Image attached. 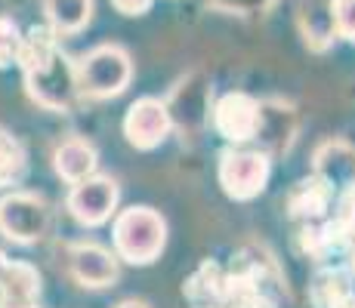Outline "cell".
Segmentation results:
<instances>
[{"label":"cell","instance_id":"obj_1","mask_svg":"<svg viewBox=\"0 0 355 308\" xmlns=\"http://www.w3.org/2000/svg\"><path fill=\"white\" fill-rule=\"evenodd\" d=\"M19 68L31 102L56 114H68L80 99L74 62L59 46V37L50 28H31L19 46Z\"/></svg>","mask_w":355,"mask_h":308},{"label":"cell","instance_id":"obj_2","mask_svg":"<svg viewBox=\"0 0 355 308\" xmlns=\"http://www.w3.org/2000/svg\"><path fill=\"white\" fill-rule=\"evenodd\" d=\"M284 293L275 259L259 246H244L229 269H223L216 308H278Z\"/></svg>","mask_w":355,"mask_h":308},{"label":"cell","instance_id":"obj_3","mask_svg":"<svg viewBox=\"0 0 355 308\" xmlns=\"http://www.w3.org/2000/svg\"><path fill=\"white\" fill-rule=\"evenodd\" d=\"M114 256L130 265H152L167 246V222L152 207H127L112 225Z\"/></svg>","mask_w":355,"mask_h":308},{"label":"cell","instance_id":"obj_4","mask_svg":"<svg viewBox=\"0 0 355 308\" xmlns=\"http://www.w3.org/2000/svg\"><path fill=\"white\" fill-rule=\"evenodd\" d=\"M74 78H78L80 96L90 99H114L133 80V62L130 53L118 44H102L87 56L74 62Z\"/></svg>","mask_w":355,"mask_h":308},{"label":"cell","instance_id":"obj_5","mask_svg":"<svg viewBox=\"0 0 355 308\" xmlns=\"http://www.w3.org/2000/svg\"><path fill=\"white\" fill-rule=\"evenodd\" d=\"M216 176L232 201H254L269 185L272 157L259 148H226L220 154Z\"/></svg>","mask_w":355,"mask_h":308},{"label":"cell","instance_id":"obj_6","mask_svg":"<svg viewBox=\"0 0 355 308\" xmlns=\"http://www.w3.org/2000/svg\"><path fill=\"white\" fill-rule=\"evenodd\" d=\"M53 210L34 191H10L0 197V235L12 244H37L46 237Z\"/></svg>","mask_w":355,"mask_h":308},{"label":"cell","instance_id":"obj_7","mask_svg":"<svg viewBox=\"0 0 355 308\" xmlns=\"http://www.w3.org/2000/svg\"><path fill=\"white\" fill-rule=\"evenodd\" d=\"M118 201H121V188L112 176H87V179L74 182L71 191H68V213L78 225L84 228H99L105 225L112 213L118 210Z\"/></svg>","mask_w":355,"mask_h":308},{"label":"cell","instance_id":"obj_8","mask_svg":"<svg viewBox=\"0 0 355 308\" xmlns=\"http://www.w3.org/2000/svg\"><path fill=\"white\" fill-rule=\"evenodd\" d=\"M170 129H173V120H170L167 105L161 99H155V96H142L127 108L124 136L130 145L139 148V152H152V148L164 145Z\"/></svg>","mask_w":355,"mask_h":308},{"label":"cell","instance_id":"obj_9","mask_svg":"<svg viewBox=\"0 0 355 308\" xmlns=\"http://www.w3.org/2000/svg\"><path fill=\"white\" fill-rule=\"evenodd\" d=\"M170 111L173 127H180L182 133L195 136L204 129V123L210 120V84L204 74H189L186 80L173 87L170 99L164 102Z\"/></svg>","mask_w":355,"mask_h":308},{"label":"cell","instance_id":"obj_10","mask_svg":"<svg viewBox=\"0 0 355 308\" xmlns=\"http://www.w3.org/2000/svg\"><path fill=\"white\" fill-rule=\"evenodd\" d=\"M210 123L232 145L254 142L257 123H259V99L248 93H226L210 108Z\"/></svg>","mask_w":355,"mask_h":308},{"label":"cell","instance_id":"obj_11","mask_svg":"<svg viewBox=\"0 0 355 308\" xmlns=\"http://www.w3.org/2000/svg\"><path fill=\"white\" fill-rule=\"evenodd\" d=\"M68 271L87 290H105V287H114V280L121 275V265L118 256L108 246L84 241L68 246Z\"/></svg>","mask_w":355,"mask_h":308},{"label":"cell","instance_id":"obj_12","mask_svg":"<svg viewBox=\"0 0 355 308\" xmlns=\"http://www.w3.org/2000/svg\"><path fill=\"white\" fill-rule=\"evenodd\" d=\"M297 123L300 120L291 102H284V99L259 102V123H257V136H254L259 152H266L269 157L288 154L293 139H297Z\"/></svg>","mask_w":355,"mask_h":308},{"label":"cell","instance_id":"obj_13","mask_svg":"<svg viewBox=\"0 0 355 308\" xmlns=\"http://www.w3.org/2000/svg\"><path fill=\"white\" fill-rule=\"evenodd\" d=\"M334 197H337V191L322 176L312 173L288 191V216L297 222H322L331 213Z\"/></svg>","mask_w":355,"mask_h":308},{"label":"cell","instance_id":"obj_14","mask_svg":"<svg viewBox=\"0 0 355 308\" xmlns=\"http://www.w3.org/2000/svg\"><path fill=\"white\" fill-rule=\"evenodd\" d=\"M312 173L322 176L334 191H343L355 182V148L343 139H327L312 154Z\"/></svg>","mask_w":355,"mask_h":308},{"label":"cell","instance_id":"obj_15","mask_svg":"<svg viewBox=\"0 0 355 308\" xmlns=\"http://www.w3.org/2000/svg\"><path fill=\"white\" fill-rule=\"evenodd\" d=\"M40 275L28 262H10L0 280V308H40Z\"/></svg>","mask_w":355,"mask_h":308},{"label":"cell","instance_id":"obj_16","mask_svg":"<svg viewBox=\"0 0 355 308\" xmlns=\"http://www.w3.org/2000/svg\"><path fill=\"white\" fill-rule=\"evenodd\" d=\"M99 167V154L96 148L90 145L87 139H80V136H71V139H65L62 145L53 152V170H56V176L68 185L87 179V176H93Z\"/></svg>","mask_w":355,"mask_h":308},{"label":"cell","instance_id":"obj_17","mask_svg":"<svg viewBox=\"0 0 355 308\" xmlns=\"http://www.w3.org/2000/svg\"><path fill=\"white\" fill-rule=\"evenodd\" d=\"M300 34H303L306 46L312 53H324L331 50L337 28H334V12H331V0H303L297 12Z\"/></svg>","mask_w":355,"mask_h":308},{"label":"cell","instance_id":"obj_18","mask_svg":"<svg viewBox=\"0 0 355 308\" xmlns=\"http://www.w3.org/2000/svg\"><path fill=\"white\" fill-rule=\"evenodd\" d=\"M44 16L56 37H71L90 25L93 0H44Z\"/></svg>","mask_w":355,"mask_h":308},{"label":"cell","instance_id":"obj_19","mask_svg":"<svg viewBox=\"0 0 355 308\" xmlns=\"http://www.w3.org/2000/svg\"><path fill=\"white\" fill-rule=\"evenodd\" d=\"M28 173V154L25 145L10 133L6 127H0V188H12L19 185Z\"/></svg>","mask_w":355,"mask_h":308},{"label":"cell","instance_id":"obj_20","mask_svg":"<svg viewBox=\"0 0 355 308\" xmlns=\"http://www.w3.org/2000/svg\"><path fill=\"white\" fill-rule=\"evenodd\" d=\"M349 275L346 269H318L309 284V299L315 308H334L349 293Z\"/></svg>","mask_w":355,"mask_h":308},{"label":"cell","instance_id":"obj_21","mask_svg":"<svg viewBox=\"0 0 355 308\" xmlns=\"http://www.w3.org/2000/svg\"><path fill=\"white\" fill-rule=\"evenodd\" d=\"M220 280L223 269L216 262H204L192 278L186 280V296L192 308H216L220 302Z\"/></svg>","mask_w":355,"mask_h":308},{"label":"cell","instance_id":"obj_22","mask_svg":"<svg viewBox=\"0 0 355 308\" xmlns=\"http://www.w3.org/2000/svg\"><path fill=\"white\" fill-rule=\"evenodd\" d=\"M19 46H22V31H19V25L12 22L10 16H0V71L16 62Z\"/></svg>","mask_w":355,"mask_h":308},{"label":"cell","instance_id":"obj_23","mask_svg":"<svg viewBox=\"0 0 355 308\" xmlns=\"http://www.w3.org/2000/svg\"><path fill=\"white\" fill-rule=\"evenodd\" d=\"M331 12L337 34L355 44V0H331Z\"/></svg>","mask_w":355,"mask_h":308},{"label":"cell","instance_id":"obj_24","mask_svg":"<svg viewBox=\"0 0 355 308\" xmlns=\"http://www.w3.org/2000/svg\"><path fill=\"white\" fill-rule=\"evenodd\" d=\"M340 219V222L349 228V235L355 237V182L349 185V188L337 191V213H334Z\"/></svg>","mask_w":355,"mask_h":308},{"label":"cell","instance_id":"obj_25","mask_svg":"<svg viewBox=\"0 0 355 308\" xmlns=\"http://www.w3.org/2000/svg\"><path fill=\"white\" fill-rule=\"evenodd\" d=\"M210 3L229 12H257V10H266L272 0H210Z\"/></svg>","mask_w":355,"mask_h":308},{"label":"cell","instance_id":"obj_26","mask_svg":"<svg viewBox=\"0 0 355 308\" xmlns=\"http://www.w3.org/2000/svg\"><path fill=\"white\" fill-rule=\"evenodd\" d=\"M155 0H112V6L118 12H124V16H146L148 10H152Z\"/></svg>","mask_w":355,"mask_h":308},{"label":"cell","instance_id":"obj_27","mask_svg":"<svg viewBox=\"0 0 355 308\" xmlns=\"http://www.w3.org/2000/svg\"><path fill=\"white\" fill-rule=\"evenodd\" d=\"M343 256H346V275H349V278H355V244H352L349 250L343 253Z\"/></svg>","mask_w":355,"mask_h":308},{"label":"cell","instance_id":"obj_28","mask_svg":"<svg viewBox=\"0 0 355 308\" xmlns=\"http://www.w3.org/2000/svg\"><path fill=\"white\" fill-rule=\"evenodd\" d=\"M334 308H355V293L349 290V293H346V296H343V299H340V302H337V305H334Z\"/></svg>","mask_w":355,"mask_h":308},{"label":"cell","instance_id":"obj_29","mask_svg":"<svg viewBox=\"0 0 355 308\" xmlns=\"http://www.w3.org/2000/svg\"><path fill=\"white\" fill-rule=\"evenodd\" d=\"M118 308H148L146 302H139V299H127V302H121Z\"/></svg>","mask_w":355,"mask_h":308},{"label":"cell","instance_id":"obj_30","mask_svg":"<svg viewBox=\"0 0 355 308\" xmlns=\"http://www.w3.org/2000/svg\"><path fill=\"white\" fill-rule=\"evenodd\" d=\"M6 265H10V259H6V253H0V280H3V271H6Z\"/></svg>","mask_w":355,"mask_h":308}]
</instances>
